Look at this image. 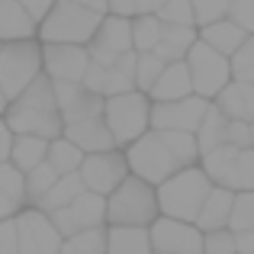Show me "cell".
Here are the masks:
<instances>
[{"instance_id":"1","label":"cell","mask_w":254,"mask_h":254,"mask_svg":"<svg viewBox=\"0 0 254 254\" xmlns=\"http://www.w3.org/2000/svg\"><path fill=\"white\" fill-rule=\"evenodd\" d=\"M155 190H158V209L164 216L193 222L199 206H203V199H206V193L212 190V180L196 161V164H187V168H177L174 174H168Z\"/></svg>"},{"instance_id":"2","label":"cell","mask_w":254,"mask_h":254,"mask_svg":"<svg viewBox=\"0 0 254 254\" xmlns=\"http://www.w3.org/2000/svg\"><path fill=\"white\" fill-rule=\"evenodd\" d=\"M158 190L138 174H126L110 193H106V222H135L148 225L158 216Z\"/></svg>"},{"instance_id":"3","label":"cell","mask_w":254,"mask_h":254,"mask_svg":"<svg viewBox=\"0 0 254 254\" xmlns=\"http://www.w3.org/2000/svg\"><path fill=\"white\" fill-rule=\"evenodd\" d=\"M100 16H103V13L87 10L81 3L55 0V3L49 6V13L39 19L36 39L39 42H81V45H87L93 39V32H97V26H100Z\"/></svg>"},{"instance_id":"4","label":"cell","mask_w":254,"mask_h":254,"mask_svg":"<svg viewBox=\"0 0 254 254\" xmlns=\"http://www.w3.org/2000/svg\"><path fill=\"white\" fill-rule=\"evenodd\" d=\"M103 123L110 126L116 145H129L145 129H151V97L138 87L103 97Z\"/></svg>"},{"instance_id":"5","label":"cell","mask_w":254,"mask_h":254,"mask_svg":"<svg viewBox=\"0 0 254 254\" xmlns=\"http://www.w3.org/2000/svg\"><path fill=\"white\" fill-rule=\"evenodd\" d=\"M123 151H126L129 171L138 174V177H145L155 187L177 168H187V164L171 151V145H168V138H164L161 129H145L138 138H132L129 145H123Z\"/></svg>"},{"instance_id":"6","label":"cell","mask_w":254,"mask_h":254,"mask_svg":"<svg viewBox=\"0 0 254 254\" xmlns=\"http://www.w3.org/2000/svg\"><path fill=\"white\" fill-rule=\"evenodd\" d=\"M199 168L209 174L212 184L229 187V190H254V145H216V148L199 155Z\"/></svg>"},{"instance_id":"7","label":"cell","mask_w":254,"mask_h":254,"mask_svg":"<svg viewBox=\"0 0 254 254\" xmlns=\"http://www.w3.org/2000/svg\"><path fill=\"white\" fill-rule=\"evenodd\" d=\"M36 74H42V42L36 36L0 42V87L6 97H16Z\"/></svg>"},{"instance_id":"8","label":"cell","mask_w":254,"mask_h":254,"mask_svg":"<svg viewBox=\"0 0 254 254\" xmlns=\"http://www.w3.org/2000/svg\"><path fill=\"white\" fill-rule=\"evenodd\" d=\"M187 68H190V81H193V93L212 100L225 84L232 81V62L229 55H222L219 49H212L209 42L196 36V42L187 49L184 55Z\"/></svg>"},{"instance_id":"9","label":"cell","mask_w":254,"mask_h":254,"mask_svg":"<svg viewBox=\"0 0 254 254\" xmlns=\"http://www.w3.org/2000/svg\"><path fill=\"white\" fill-rule=\"evenodd\" d=\"M16 254H58L62 251V232L55 229L52 216L39 206H23L16 212Z\"/></svg>"},{"instance_id":"10","label":"cell","mask_w":254,"mask_h":254,"mask_svg":"<svg viewBox=\"0 0 254 254\" xmlns=\"http://www.w3.org/2000/svg\"><path fill=\"white\" fill-rule=\"evenodd\" d=\"M151 235V251L158 254H199L203 251V232L196 229V222L187 219H174L158 212L148 222Z\"/></svg>"},{"instance_id":"11","label":"cell","mask_w":254,"mask_h":254,"mask_svg":"<svg viewBox=\"0 0 254 254\" xmlns=\"http://www.w3.org/2000/svg\"><path fill=\"white\" fill-rule=\"evenodd\" d=\"M77 174H81L87 190L106 196V193L129 174L126 151L119 148V145L116 148H103V151H84V161H81V168H77Z\"/></svg>"},{"instance_id":"12","label":"cell","mask_w":254,"mask_h":254,"mask_svg":"<svg viewBox=\"0 0 254 254\" xmlns=\"http://www.w3.org/2000/svg\"><path fill=\"white\" fill-rule=\"evenodd\" d=\"M209 103L212 100L199 97V93H187V97H174V100H151V129L196 132Z\"/></svg>"},{"instance_id":"13","label":"cell","mask_w":254,"mask_h":254,"mask_svg":"<svg viewBox=\"0 0 254 254\" xmlns=\"http://www.w3.org/2000/svg\"><path fill=\"white\" fill-rule=\"evenodd\" d=\"M49 216H52V222H55V229L62 232V238L71 235V232H81V229H93V225L106 222V196L84 187L68 206L52 209Z\"/></svg>"},{"instance_id":"14","label":"cell","mask_w":254,"mask_h":254,"mask_svg":"<svg viewBox=\"0 0 254 254\" xmlns=\"http://www.w3.org/2000/svg\"><path fill=\"white\" fill-rule=\"evenodd\" d=\"M132 49V16H119V13H103L93 39L87 42L90 58L103 64H113L119 52Z\"/></svg>"},{"instance_id":"15","label":"cell","mask_w":254,"mask_h":254,"mask_svg":"<svg viewBox=\"0 0 254 254\" xmlns=\"http://www.w3.org/2000/svg\"><path fill=\"white\" fill-rule=\"evenodd\" d=\"M90 52L81 42H42V71L52 81H81Z\"/></svg>"},{"instance_id":"16","label":"cell","mask_w":254,"mask_h":254,"mask_svg":"<svg viewBox=\"0 0 254 254\" xmlns=\"http://www.w3.org/2000/svg\"><path fill=\"white\" fill-rule=\"evenodd\" d=\"M3 119L13 132H29V135H42V138H55L64 132L62 113L58 110H42V106H23V103H6Z\"/></svg>"},{"instance_id":"17","label":"cell","mask_w":254,"mask_h":254,"mask_svg":"<svg viewBox=\"0 0 254 254\" xmlns=\"http://www.w3.org/2000/svg\"><path fill=\"white\" fill-rule=\"evenodd\" d=\"M148 225L135 222H106V254H148Z\"/></svg>"},{"instance_id":"18","label":"cell","mask_w":254,"mask_h":254,"mask_svg":"<svg viewBox=\"0 0 254 254\" xmlns=\"http://www.w3.org/2000/svg\"><path fill=\"white\" fill-rule=\"evenodd\" d=\"M64 135L74 145H81L84 151H103V148H116V138H113L110 126L103 123V113L100 116H87L77 123H64Z\"/></svg>"},{"instance_id":"19","label":"cell","mask_w":254,"mask_h":254,"mask_svg":"<svg viewBox=\"0 0 254 254\" xmlns=\"http://www.w3.org/2000/svg\"><path fill=\"white\" fill-rule=\"evenodd\" d=\"M212 103H216L225 116L251 123V119H254V84L242 81V77H232V81L212 97Z\"/></svg>"},{"instance_id":"20","label":"cell","mask_w":254,"mask_h":254,"mask_svg":"<svg viewBox=\"0 0 254 254\" xmlns=\"http://www.w3.org/2000/svg\"><path fill=\"white\" fill-rule=\"evenodd\" d=\"M232 196H235V190L212 184V190L206 193L203 206H199L196 219H193V222H196V229H199V232H209V229H222V225H229Z\"/></svg>"},{"instance_id":"21","label":"cell","mask_w":254,"mask_h":254,"mask_svg":"<svg viewBox=\"0 0 254 254\" xmlns=\"http://www.w3.org/2000/svg\"><path fill=\"white\" fill-rule=\"evenodd\" d=\"M193 93V81H190V68H187L184 58L177 62H168L158 74V81L151 84L148 97L151 100H174V97H187Z\"/></svg>"},{"instance_id":"22","label":"cell","mask_w":254,"mask_h":254,"mask_svg":"<svg viewBox=\"0 0 254 254\" xmlns=\"http://www.w3.org/2000/svg\"><path fill=\"white\" fill-rule=\"evenodd\" d=\"M196 29H199V39H203V42H209L212 49H219L222 55H229V58L235 55V49L245 42V36H248V32H245L238 23H232L229 16L212 19V23H203V26H196Z\"/></svg>"},{"instance_id":"23","label":"cell","mask_w":254,"mask_h":254,"mask_svg":"<svg viewBox=\"0 0 254 254\" xmlns=\"http://www.w3.org/2000/svg\"><path fill=\"white\" fill-rule=\"evenodd\" d=\"M36 29L39 23L26 13V6L19 0H0V42L36 36Z\"/></svg>"},{"instance_id":"24","label":"cell","mask_w":254,"mask_h":254,"mask_svg":"<svg viewBox=\"0 0 254 254\" xmlns=\"http://www.w3.org/2000/svg\"><path fill=\"white\" fill-rule=\"evenodd\" d=\"M45 151H49V138L42 135H29V132H13V142H10V161L16 164L19 171H29L36 168L39 161H45Z\"/></svg>"},{"instance_id":"25","label":"cell","mask_w":254,"mask_h":254,"mask_svg":"<svg viewBox=\"0 0 254 254\" xmlns=\"http://www.w3.org/2000/svg\"><path fill=\"white\" fill-rule=\"evenodd\" d=\"M225 126H229V116H225L216 103H209V106H206V113H203V119H199V126H196V132H193V135H196L199 155L225 142Z\"/></svg>"},{"instance_id":"26","label":"cell","mask_w":254,"mask_h":254,"mask_svg":"<svg viewBox=\"0 0 254 254\" xmlns=\"http://www.w3.org/2000/svg\"><path fill=\"white\" fill-rule=\"evenodd\" d=\"M84 190V180H81V174L77 171H68V174H58L55 177V184L45 190V196L39 199V209H45V212H52V209H62V206H68L71 199L77 196V193Z\"/></svg>"},{"instance_id":"27","label":"cell","mask_w":254,"mask_h":254,"mask_svg":"<svg viewBox=\"0 0 254 254\" xmlns=\"http://www.w3.org/2000/svg\"><path fill=\"white\" fill-rule=\"evenodd\" d=\"M45 161L52 164L58 174H68V171H77L81 168V161H84V148L81 145H74L68 135H55V138H49V151H45Z\"/></svg>"},{"instance_id":"28","label":"cell","mask_w":254,"mask_h":254,"mask_svg":"<svg viewBox=\"0 0 254 254\" xmlns=\"http://www.w3.org/2000/svg\"><path fill=\"white\" fill-rule=\"evenodd\" d=\"M62 251L64 254H106V222L64 235L62 238Z\"/></svg>"},{"instance_id":"29","label":"cell","mask_w":254,"mask_h":254,"mask_svg":"<svg viewBox=\"0 0 254 254\" xmlns=\"http://www.w3.org/2000/svg\"><path fill=\"white\" fill-rule=\"evenodd\" d=\"M58 113H62V123H77V119H87V116H100V113H103V93L87 90L81 84L77 97L71 100V103H64Z\"/></svg>"},{"instance_id":"30","label":"cell","mask_w":254,"mask_h":254,"mask_svg":"<svg viewBox=\"0 0 254 254\" xmlns=\"http://www.w3.org/2000/svg\"><path fill=\"white\" fill-rule=\"evenodd\" d=\"M161 39V19L158 13H135L132 16V49L135 52H151Z\"/></svg>"},{"instance_id":"31","label":"cell","mask_w":254,"mask_h":254,"mask_svg":"<svg viewBox=\"0 0 254 254\" xmlns=\"http://www.w3.org/2000/svg\"><path fill=\"white\" fill-rule=\"evenodd\" d=\"M55 177H58V171L52 168L49 161H39L36 168L26 171V206H29V203L36 206L39 199L45 196V190L55 184Z\"/></svg>"},{"instance_id":"32","label":"cell","mask_w":254,"mask_h":254,"mask_svg":"<svg viewBox=\"0 0 254 254\" xmlns=\"http://www.w3.org/2000/svg\"><path fill=\"white\" fill-rule=\"evenodd\" d=\"M229 229L232 232L254 229V190H235L232 212H229Z\"/></svg>"},{"instance_id":"33","label":"cell","mask_w":254,"mask_h":254,"mask_svg":"<svg viewBox=\"0 0 254 254\" xmlns=\"http://www.w3.org/2000/svg\"><path fill=\"white\" fill-rule=\"evenodd\" d=\"M199 29L190 23H161V39L158 42H168L171 49H177L180 55H187V49H190L193 42H196Z\"/></svg>"},{"instance_id":"34","label":"cell","mask_w":254,"mask_h":254,"mask_svg":"<svg viewBox=\"0 0 254 254\" xmlns=\"http://www.w3.org/2000/svg\"><path fill=\"white\" fill-rule=\"evenodd\" d=\"M161 68H164V62L155 55V52H138V58H135V87L148 93L151 84H155L158 74H161Z\"/></svg>"},{"instance_id":"35","label":"cell","mask_w":254,"mask_h":254,"mask_svg":"<svg viewBox=\"0 0 254 254\" xmlns=\"http://www.w3.org/2000/svg\"><path fill=\"white\" fill-rule=\"evenodd\" d=\"M229 62H232V77H242V81L254 84V32L245 36V42L235 49V55Z\"/></svg>"},{"instance_id":"36","label":"cell","mask_w":254,"mask_h":254,"mask_svg":"<svg viewBox=\"0 0 254 254\" xmlns=\"http://www.w3.org/2000/svg\"><path fill=\"white\" fill-rule=\"evenodd\" d=\"M203 251H209V254H235V232H232L229 225L203 232Z\"/></svg>"},{"instance_id":"37","label":"cell","mask_w":254,"mask_h":254,"mask_svg":"<svg viewBox=\"0 0 254 254\" xmlns=\"http://www.w3.org/2000/svg\"><path fill=\"white\" fill-rule=\"evenodd\" d=\"M229 3L232 0H190L193 23L203 26V23H212V19H222L225 13H229Z\"/></svg>"},{"instance_id":"38","label":"cell","mask_w":254,"mask_h":254,"mask_svg":"<svg viewBox=\"0 0 254 254\" xmlns=\"http://www.w3.org/2000/svg\"><path fill=\"white\" fill-rule=\"evenodd\" d=\"M155 13H158V19H161V23H190V26H196V23H193V6H190V0H164Z\"/></svg>"},{"instance_id":"39","label":"cell","mask_w":254,"mask_h":254,"mask_svg":"<svg viewBox=\"0 0 254 254\" xmlns=\"http://www.w3.org/2000/svg\"><path fill=\"white\" fill-rule=\"evenodd\" d=\"M225 16H229L232 23H238L245 32H254V0H232Z\"/></svg>"},{"instance_id":"40","label":"cell","mask_w":254,"mask_h":254,"mask_svg":"<svg viewBox=\"0 0 254 254\" xmlns=\"http://www.w3.org/2000/svg\"><path fill=\"white\" fill-rule=\"evenodd\" d=\"M225 142L238 145V148H248V145H251V123L229 116V126H225Z\"/></svg>"},{"instance_id":"41","label":"cell","mask_w":254,"mask_h":254,"mask_svg":"<svg viewBox=\"0 0 254 254\" xmlns=\"http://www.w3.org/2000/svg\"><path fill=\"white\" fill-rule=\"evenodd\" d=\"M106 68H110V64H103V62H97V58H90V62H87V68H84V77H81V84L87 87V90H97V93H103Z\"/></svg>"},{"instance_id":"42","label":"cell","mask_w":254,"mask_h":254,"mask_svg":"<svg viewBox=\"0 0 254 254\" xmlns=\"http://www.w3.org/2000/svg\"><path fill=\"white\" fill-rule=\"evenodd\" d=\"M19 242H16V216L0 219V254H16Z\"/></svg>"},{"instance_id":"43","label":"cell","mask_w":254,"mask_h":254,"mask_svg":"<svg viewBox=\"0 0 254 254\" xmlns=\"http://www.w3.org/2000/svg\"><path fill=\"white\" fill-rule=\"evenodd\" d=\"M19 3H23V6H26V13H29V16L39 23V19L49 13V6L55 3V0H19Z\"/></svg>"},{"instance_id":"44","label":"cell","mask_w":254,"mask_h":254,"mask_svg":"<svg viewBox=\"0 0 254 254\" xmlns=\"http://www.w3.org/2000/svg\"><path fill=\"white\" fill-rule=\"evenodd\" d=\"M235 251H242V254H254V229H242V232H235Z\"/></svg>"},{"instance_id":"45","label":"cell","mask_w":254,"mask_h":254,"mask_svg":"<svg viewBox=\"0 0 254 254\" xmlns=\"http://www.w3.org/2000/svg\"><path fill=\"white\" fill-rule=\"evenodd\" d=\"M106 13H119V16H135V0H106Z\"/></svg>"},{"instance_id":"46","label":"cell","mask_w":254,"mask_h":254,"mask_svg":"<svg viewBox=\"0 0 254 254\" xmlns=\"http://www.w3.org/2000/svg\"><path fill=\"white\" fill-rule=\"evenodd\" d=\"M10 142H13V129L6 126V119L0 116V161L10 158Z\"/></svg>"},{"instance_id":"47","label":"cell","mask_w":254,"mask_h":254,"mask_svg":"<svg viewBox=\"0 0 254 254\" xmlns=\"http://www.w3.org/2000/svg\"><path fill=\"white\" fill-rule=\"evenodd\" d=\"M19 209H23V203H16V199H13L10 193H3V190H0V219H6V216H16Z\"/></svg>"},{"instance_id":"48","label":"cell","mask_w":254,"mask_h":254,"mask_svg":"<svg viewBox=\"0 0 254 254\" xmlns=\"http://www.w3.org/2000/svg\"><path fill=\"white\" fill-rule=\"evenodd\" d=\"M151 52H155V55H158V58H161V62H164V64H168V62H177V58H184V55H180V52H177V49H171V45H168V42H158V45H155V49H151Z\"/></svg>"},{"instance_id":"49","label":"cell","mask_w":254,"mask_h":254,"mask_svg":"<svg viewBox=\"0 0 254 254\" xmlns=\"http://www.w3.org/2000/svg\"><path fill=\"white\" fill-rule=\"evenodd\" d=\"M71 3H81V6H87V10L106 13V0H71Z\"/></svg>"},{"instance_id":"50","label":"cell","mask_w":254,"mask_h":254,"mask_svg":"<svg viewBox=\"0 0 254 254\" xmlns=\"http://www.w3.org/2000/svg\"><path fill=\"white\" fill-rule=\"evenodd\" d=\"M6 103H10V97L3 93V87H0V116H3V110H6Z\"/></svg>"},{"instance_id":"51","label":"cell","mask_w":254,"mask_h":254,"mask_svg":"<svg viewBox=\"0 0 254 254\" xmlns=\"http://www.w3.org/2000/svg\"><path fill=\"white\" fill-rule=\"evenodd\" d=\"M251 145H254V119H251Z\"/></svg>"},{"instance_id":"52","label":"cell","mask_w":254,"mask_h":254,"mask_svg":"<svg viewBox=\"0 0 254 254\" xmlns=\"http://www.w3.org/2000/svg\"><path fill=\"white\" fill-rule=\"evenodd\" d=\"M161 3H164V0H158V6H161Z\"/></svg>"}]
</instances>
